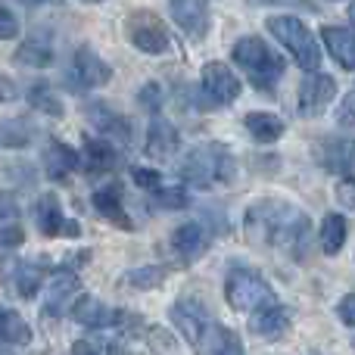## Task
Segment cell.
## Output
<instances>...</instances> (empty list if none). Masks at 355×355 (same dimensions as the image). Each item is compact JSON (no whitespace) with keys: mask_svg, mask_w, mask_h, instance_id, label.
Masks as SVG:
<instances>
[{"mask_svg":"<svg viewBox=\"0 0 355 355\" xmlns=\"http://www.w3.org/2000/svg\"><path fill=\"white\" fill-rule=\"evenodd\" d=\"M168 12L178 28L190 37H202L209 28V0H168Z\"/></svg>","mask_w":355,"mask_h":355,"instance_id":"cell-13","label":"cell"},{"mask_svg":"<svg viewBox=\"0 0 355 355\" xmlns=\"http://www.w3.org/2000/svg\"><path fill=\"white\" fill-rule=\"evenodd\" d=\"M346 218L340 212H327L324 218H321V234H318V240H321V250H324V256H337L340 250H343V243H346Z\"/></svg>","mask_w":355,"mask_h":355,"instance_id":"cell-27","label":"cell"},{"mask_svg":"<svg viewBox=\"0 0 355 355\" xmlns=\"http://www.w3.org/2000/svg\"><path fill=\"white\" fill-rule=\"evenodd\" d=\"M234 156L227 153V147L221 144H202V147L190 150L184 156V162L178 166V175L190 184V187H218V184H227L234 178Z\"/></svg>","mask_w":355,"mask_h":355,"instance_id":"cell-2","label":"cell"},{"mask_svg":"<svg viewBox=\"0 0 355 355\" xmlns=\"http://www.w3.org/2000/svg\"><path fill=\"white\" fill-rule=\"evenodd\" d=\"M35 215H37V231H41L44 237H60V234L75 237V234H78V225H75V221H66V215H62V209H60V202H56L53 193H44L41 200H37Z\"/></svg>","mask_w":355,"mask_h":355,"instance_id":"cell-14","label":"cell"},{"mask_svg":"<svg viewBox=\"0 0 355 355\" xmlns=\"http://www.w3.org/2000/svg\"><path fill=\"white\" fill-rule=\"evenodd\" d=\"M321 41H324L327 53H331L343 69H349L352 72L355 69V31L327 25V28H321Z\"/></svg>","mask_w":355,"mask_h":355,"instance_id":"cell-23","label":"cell"},{"mask_svg":"<svg viewBox=\"0 0 355 355\" xmlns=\"http://www.w3.org/2000/svg\"><path fill=\"white\" fill-rule=\"evenodd\" d=\"M352 94H355V91H352Z\"/></svg>","mask_w":355,"mask_h":355,"instance_id":"cell-47","label":"cell"},{"mask_svg":"<svg viewBox=\"0 0 355 355\" xmlns=\"http://www.w3.org/2000/svg\"><path fill=\"white\" fill-rule=\"evenodd\" d=\"M19 35V19L12 10H6V6H0V41H12V37Z\"/></svg>","mask_w":355,"mask_h":355,"instance_id":"cell-36","label":"cell"},{"mask_svg":"<svg viewBox=\"0 0 355 355\" xmlns=\"http://www.w3.org/2000/svg\"><path fill=\"white\" fill-rule=\"evenodd\" d=\"M6 277V287L12 290L16 296H22V300H31V296L41 290V277H44V268L35 262H10L3 271Z\"/></svg>","mask_w":355,"mask_h":355,"instance_id":"cell-19","label":"cell"},{"mask_svg":"<svg viewBox=\"0 0 355 355\" xmlns=\"http://www.w3.org/2000/svg\"><path fill=\"white\" fill-rule=\"evenodd\" d=\"M125 35H128V41L135 44L141 53L159 56L172 47V37H168V31H166V22L150 10L131 12L128 22H125Z\"/></svg>","mask_w":355,"mask_h":355,"instance_id":"cell-6","label":"cell"},{"mask_svg":"<svg viewBox=\"0 0 355 355\" xmlns=\"http://www.w3.org/2000/svg\"><path fill=\"white\" fill-rule=\"evenodd\" d=\"M318 162L334 175L352 178L355 175V137H324L315 150Z\"/></svg>","mask_w":355,"mask_h":355,"instance_id":"cell-9","label":"cell"},{"mask_svg":"<svg viewBox=\"0 0 355 355\" xmlns=\"http://www.w3.org/2000/svg\"><path fill=\"white\" fill-rule=\"evenodd\" d=\"M0 343L6 346H28L31 343V327L19 312L0 306Z\"/></svg>","mask_w":355,"mask_h":355,"instance_id":"cell-26","label":"cell"},{"mask_svg":"<svg viewBox=\"0 0 355 355\" xmlns=\"http://www.w3.org/2000/svg\"><path fill=\"white\" fill-rule=\"evenodd\" d=\"M156 196H159V206L166 209H184L187 206V193H184L181 187H166V190H156Z\"/></svg>","mask_w":355,"mask_h":355,"instance_id":"cell-35","label":"cell"},{"mask_svg":"<svg viewBox=\"0 0 355 355\" xmlns=\"http://www.w3.org/2000/svg\"><path fill=\"white\" fill-rule=\"evenodd\" d=\"M94 200V206H97V212L103 215L106 221H112V225H119V227H125V231H131L135 227V221L125 215V209H122V187L119 184H110V187H100L97 193L91 196Z\"/></svg>","mask_w":355,"mask_h":355,"instance_id":"cell-24","label":"cell"},{"mask_svg":"<svg viewBox=\"0 0 355 355\" xmlns=\"http://www.w3.org/2000/svg\"><path fill=\"white\" fill-rule=\"evenodd\" d=\"M28 103H31V110H41V116H60L62 112L60 97H56V91L47 81H35L28 87Z\"/></svg>","mask_w":355,"mask_h":355,"instance_id":"cell-31","label":"cell"},{"mask_svg":"<svg viewBox=\"0 0 355 355\" xmlns=\"http://www.w3.org/2000/svg\"><path fill=\"white\" fill-rule=\"evenodd\" d=\"M22 240H25V231L16 218H0V246L16 250V246H22Z\"/></svg>","mask_w":355,"mask_h":355,"instance_id":"cell-33","label":"cell"},{"mask_svg":"<svg viewBox=\"0 0 355 355\" xmlns=\"http://www.w3.org/2000/svg\"><path fill=\"white\" fill-rule=\"evenodd\" d=\"M72 355H100V346L91 343V340H78V343L72 346Z\"/></svg>","mask_w":355,"mask_h":355,"instance_id":"cell-43","label":"cell"},{"mask_svg":"<svg viewBox=\"0 0 355 355\" xmlns=\"http://www.w3.org/2000/svg\"><path fill=\"white\" fill-rule=\"evenodd\" d=\"M337 315H340V321H343L346 327H355V293H349V296H343V300H340Z\"/></svg>","mask_w":355,"mask_h":355,"instance_id":"cell-39","label":"cell"},{"mask_svg":"<svg viewBox=\"0 0 355 355\" xmlns=\"http://www.w3.org/2000/svg\"><path fill=\"white\" fill-rule=\"evenodd\" d=\"M75 293H78V275H75V271H69V268L53 271L47 290H44L41 312L47 315V318H60V315L66 312V302L72 300Z\"/></svg>","mask_w":355,"mask_h":355,"instance_id":"cell-12","label":"cell"},{"mask_svg":"<svg viewBox=\"0 0 355 355\" xmlns=\"http://www.w3.org/2000/svg\"><path fill=\"white\" fill-rule=\"evenodd\" d=\"M352 346H355V340H352Z\"/></svg>","mask_w":355,"mask_h":355,"instance_id":"cell-46","label":"cell"},{"mask_svg":"<svg viewBox=\"0 0 355 355\" xmlns=\"http://www.w3.org/2000/svg\"><path fill=\"white\" fill-rule=\"evenodd\" d=\"M137 100H141V106H147V110H153V112H156V110H159V100H162V87L150 81V85H144V87H141Z\"/></svg>","mask_w":355,"mask_h":355,"instance_id":"cell-38","label":"cell"},{"mask_svg":"<svg viewBox=\"0 0 355 355\" xmlns=\"http://www.w3.org/2000/svg\"><path fill=\"white\" fill-rule=\"evenodd\" d=\"M225 296L231 302V309H237V312H259V309L275 302L268 281L252 268H234L225 281Z\"/></svg>","mask_w":355,"mask_h":355,"instance_id":"cell-5","label":"cell"},{"mask_svg":"<svg viewBox=\"0 0 355 355\" xmlns=\"http://www.w3.org/2000/svg\"><path fill=\"white\" fill-rule=\"evenodd\" d=\"M31 144V125L22 119L0 122V147H28Z\"/></svg>","mask_w":355,"mask_h":355,"instance_id":"cell-32","label":"cell"},{"mask_svg":"<svg viewBox=\"0 0 355 355\" xmlns=\"http://www.w3.org/2000/svg\"><path fill=\"white\" fill-rule=\"evenodd\" d=\"M334 97H337V85L331 75L309 72L300 85V112L302 116H321Z\"/></svg>","mask_w":355,"mask_h":355,"instance_id":"cell-8","label":"cell"},{"mask_svg":"<svg viewBox=\"0 0 355 355\" xmlns=\"http://www.w3.org/2000/svg\"><path fill=\"white\" fill-rule=\"evenodd\" d=\"M202 91L218 106L234 103L240 97V78L225 62H206V69H202Z\"/></svg>","mask_w":355,"mask_h":355,"instance_id":"cell-10","label":"cell"},{"mask_svg":"<svg viewBox=\"0 0 355 355\" xmlns=\"http://www.w3.org/2000/svg\"><path fill=\"white\" fill-rule=\"evenodd\" d=\"M196 355H243V343L234 331H227L218 321H209L193 340Z\"/></svg>","mask_w":355,"mask_h":355,"instance_id":"cell-11","label":"cell"},{"mask_svg":"<svg viewBox=\"0 0 355 355\" xmlns=\"http://www.w3.org/2000/svg\"><path fill=\"white\" fill-rule=\"evenodd\" d=\"M209 237L196 221H184L181 227H175L172 234V252L178 256V262H196L206 252Z\"/></svg>","mask_w":355,"mask_h":355,"instance_id":"cell-17","label":"cell"},{"mask_svg":"<svg viewBox=\"0 0 355 355\" xmlns=\"http://www.w3.org/2000/svg\"><path fill=\"white\" fill-rule=\"evenodd\" d=\"M231 56L237 66H243V72L250 75L252 85L262 87V91H268V87L284 75V60L256 35L240 37V41L234 44Z\"/></svg>","mask_w":355,"mask_h":355,"instance_id":"cell-3","label":"cell"},{"mask_svg":"<svg viewBox=\"0 0 355 355\" xmlns=\"http://www.w3.org/2000/svg\"><path fill=\"white\" fill-rule=\"evenodd\" d=\"M87 119H91V125L100 131V135H106L110 141H122L128 144L131 141V125L125 116H119L116 110H110L106 103H100V100H94V103L85 106Z\"/></svg>","mask_w":355,"mask_h":355,"instance_id":"cell-15","label":"cell"},{"mask_svg":"<svg viewBox=\"0 0 355 355\" xmlns=\"http://www.w3.org/2000/svg\"><path fill=\"white\" fill-rule=\"evenodd\" d=\"M85 168L87 172H110L119 162V150L116 144L103 141V137H87L85 141Z\"/></svg>","mask_w":355,"mask_h":355,"instance_id":"cell-25","label":"cell"},{"mask_svg":"<svg viewBox=\"0 0 355 355\" xmlns=\"http://www.w3.org/2000/svg\"><path fill=\"white\" fill-rule=\"evenodd\" d=\"M243 231L250 243L271 246V250L290 252L293 259L306 256L309 237H312V225L302 209L284 200H259L246 209Z\"/></svg>","mask_w":355,"mask_h":355,"instance_id":"cell-1","label":"cell"},{"mask_svg":"<svg viewBox=\"0 0 355 355\" xmlns=\"http://www.w3.org/2000/svg\"><path fill=\"white\" fill-rule=\"evenodd\" d=\"M78 166H81V159L72 147H66L62 141L47 144V150H44V172H47L50 181H66Z\"/></svg>","mask_w":355,"mask_h":355,"instance_id":"cell-21","label":"cell"},{"mask_svg":"<svg viewBox=\"0 0 355 355\" xmlns=\"http://www.w3.org/2000/svg\"><path fill=\"white\" fill-rule=\"evenodd\" d=\"M19 97L16 91V81L6 78V75H0V103H12V100Z\"/></svg>","mask_w":355,"mask_h":355,"instance_id":"cell-42","label":"cell"},{"mask_svg":"<svg viewBox=\"0 0 355 355\" xmlns=\"http://www.w3.org/2000/svg\"><path fill=\"white\" fill-rule=\"evenodd\" d=\"M166 277H168V268H162V265H141V268H131L128 275H125V287H131V290H156Z\"/></svg>","mask_w":355,"mask_h":355,"instance_id":"cell-30","label":"cell"},{"mask_svg":"<svg viewBox=\"0 0 355 355\" xmlns=\"http://www.w3.org/2000/svg\"><path fill=\"white\" fill-rule=\"evenodd\" d=\"M268 31L290 50V56L296 60V66H302L306 72H318L321 66V47L315 41V35L302 25V19L296 16H271Z\"/></svg>","mask_w":355,"mask_h":355,"instance_id":"cell-4","label":"cell"},{"mask_svg":"<svg viewBox=\"0 0 355 355\" xmlns=\"http://www.w3.org/2000/svg\"><path fill=\"white\" fill-rule=\"evenodd\" d=\"M334 193H337L340 209H346V212H355V181H352V178H346V181H340Z\"/></svg>","mask_w":355,"mask_h":355,"instance_id":"cell-37","label":"cell"},{"mask_svg":"<svg viewBox=\"0 0 355 355\" xmlns=\"http://www.w3.org/2000/svg\"><path fill=\"white\" fill-rule=\"evenodd\" d=\"M349 16H352V22H355V3H352V10H349Z\"/></svg>","mask_w":355,"mask_h":355,"instance_id":"cell-44","label":"cell"},{"mask_svg":"<svg viewBox=\"0 0 355 355\" xmlns=\"http://www.w3.org/2000/svg\"><path fill=\"white\" fill-rule=\"evenodd\" d=\"M172 321H175L178 331H181L184 337L193 343L196 334H200L212 318H209L206 306H202L200 300H190V296H184V300H178L175 306H172Z\"/></svg>","mask_w":355,"mask_h":355,"instance_id":"cell-18","label":"cell"},{"mask_svg":"<svg viewBox=\"0 0 355 355\" xmlns=\"http://www.w3.org/2000/svg\"><path fill=\"white\" fill-rule=\"evenodd\" d=\"M290 318H293V315H290V309L271 302V306L259 309V312L250 318V331L256 334V337L277 340V337H284V334L290 331Z\"/></svg>","mask_w":355,"mask_h":355,"instance_id":"cell-20","label":"cell"},{"mask_svg":"<svg viewBox=\"0 0 355 355\" xmlns=\"http://www.w3.org/2000/svg\"><path fill=\"white\" fill-rule=\"evenodd\" d=\"M181 144V135L168 119H153L150 122V131H147V156L153 159H168V156L178 150Z\"/></svg>","mask_w":355,"mask_h":355,"instance_id":"cell-22","label":"cell"},{"mask_svg":"<svg viewBox=\"0 0 355 355\" xmlns=\"http://www.w3.org/2000/svg\"><path fill=\"white\" fill-rule=\"evenodd\" d=\"M81 3H100V0H81Z\"/></svg>","mask_w":355,"mask_h":355,"instance_id":"cell-45","label":"cell"},{"mask_svg":"<svg viewBox=\"0 0 355 355\" xmlns=\"http://www.w3.org/2000/svg\"><path fill=\"white\" fill-rule=\"evenodd\" d=\"M337 119H340V125H355V94H349V97L340 103Z\"/></svg>","mask_w":355,"mask_h":355,"instance_id":"cell-40","label":"cell"},{"mask_svg":"<svg viewBox=\"0 0 355 355\" xmlns=\"http://www.w3.org/2000/svg\"><path fill=\"white\" fill-rule=\"evenodd\" d=\"M112 78V66H106L91 47H78L72 60V72H69V85L72 87H100Z\"/></svg>","mask_w":355,"mask_h":355,"instance_id":"cell-7","label":"cell"},{"mask_svg":"<svg viewBox=\"0 0 355 355\" xmlns=\"http://www.w3.org/2000/svg\"><path fill=\"white\" fill-rule=\"evenodd\" d=\"M69 315H72V321H78L85 327H112V324H122V318H125V312L103 306L97 296H81Z\"/></svg>","mask_w":355,"mask_h":355,"instance_id":"cell-16","label":"cell"},{"mask_svg":"<svg viewBox=\"0 0 355 355\" xmlns=\"http://www.w3.org/2000/svg\"><path fill=\"white\" fill-rule=\"evenodd\" d=\"M16 62L31 66V69H44V66H50V62H53V47H50L47 37L31 35L28 41H22V47L16 50Z\"/></svg>","mask_w":355,"mask_h":355,"instance_id":"cell-28","label":"cell"},{"mask_svg":"<svg viewBox=\"0 0 355 355\" xmlns=\"http://www.w3.org/2000/svg\"><path fill=\"white\" fill-rule=\"evenodd\" d=\"M131 178H135V184H137V187H144V190H153V193L162 187V175H159V172H153V168H141V166H137L135 172H131Z\"/></svg>","mask_w":355,"mask_h":355,"instance_id":"cell-34","label":"cell"},{"mask_svg":"<svg viewBox=\"0 0 355 355\" xmlns=\"http://www.w3.org/2000/svg\"><path fill=\"white\" fill-rule=\"evenodd\" d=\"M246 131H250L256 141L271 144L284 135V122L277 116H271V112H250V116H246Z\"/></svg>","mask_w":355,"mask_h":355,"instance_id":"cell-29","label":"cell"},{"mask_svg":"<svg viewBox=\"0 0 355 355\" xmlns=\"http://www.w3.org/2000/svg\"><path fill=\"white\" fill-rule=\"evenodd\" d=\"M19 215V202L12 193H0V218H16Z\"/></svg>","mask_w":355,"mask_h":355,"instance_id":"cell-41","label":"cell"}]
</instances>
